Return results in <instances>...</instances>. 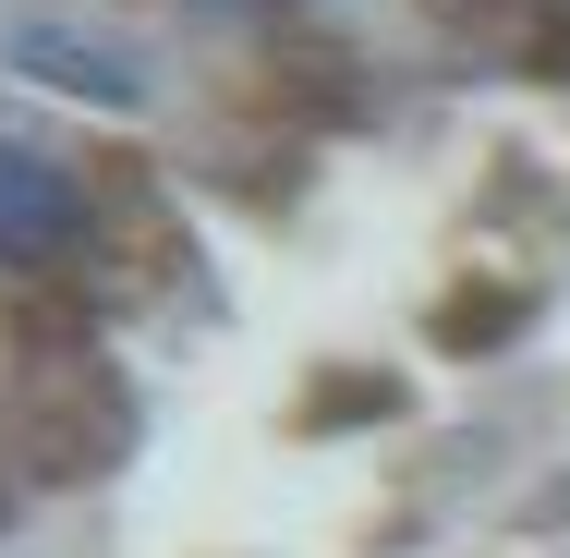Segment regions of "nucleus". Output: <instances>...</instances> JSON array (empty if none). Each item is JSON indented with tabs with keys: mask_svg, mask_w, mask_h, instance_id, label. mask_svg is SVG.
<instances>
[{
	"mask_svg": "<svg viewBox=\"0 0 570 558\" xmlns=\"http://www.w3.org/2000/svg\"><path fill=\"white\" fill-rule=\"evenodd\" d=\"M73 243H86V183H73L49 146L0 134V267H49V255H73Z\"/></svg>",
	"mask_w": 570,
	"mask_h": 558,
	"instance_id": "f257e3e1",
	"label": "nucleus"
},
{
	"mask_svg": "<svg viewBox=\"0 0 570 558\" xmlns=\"http://www.w3.org/2000/svg\"><path fill=\"white\" fill-rule=\"evenodd\" d=\"M12 61H37L61 98H98V110H134V98H146V61H134V49L61 37V25H24V37H12Z\"/></svg>",
	"mask_w": 570,
	"mask_h": 558,
	"instance_id": "f03ea898",
	"label": "nucleus"
},
{
	"mask_svg": "<svg viewBox=\"0 0 570 558\" xmlns=\"http://www.w3.org/2000/svg\"><path fill=\"white\" fill-rule=\"evenodd\" d=\"M207 12H279V0H207Z\"/></svg>",
	"mask_w": 570,
	"mask_h": 558,
	"instance_id": "7ed1b4c3",
	"label": "nucleus"
}]
</instances>
